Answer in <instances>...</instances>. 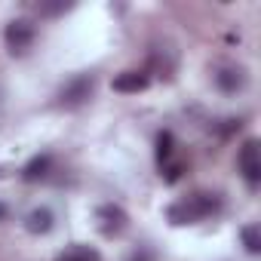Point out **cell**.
I'll return each instance as SVG.
<instances>
[{"mask_svg": "<svg viewBox=\"0 0 261 261\" xmlns=\"http://www.w3.org/2000/svg\"><path fill=\"white\" fill-rule=\"evenodd\" d=\"M218 209H221L218 194H191V197H181L178 203H172L166 209V215L172 224H197V221L215 215Z\"/></svg>", "mask_w": 261, "mask_h": 261, "instance_id": "6da1fadb", "label": "cell"}, {"mask_svg": "<svg viewBox=\"0 0 261 261\" xmlns=\"http://www.w3.org/2000/svg\"><path fill=\"white\" fill-rule=\"evenodd\" d=\"M4 40H7V49L13 56H28V49L37 40V25L31 19H13L4 31Z\"/></svg>", "mask_w": 261, "mask_h": 261, "instance_id": "7a4b0ae2", "label": "cell"}, {"mask_svg": "<svg viewBox=\"0 0 261 261\" xmlns=\"http://www.w3.org/2000/svg\"><path fill=\"white\" fill-rule=\"evenodd\" d=\"M92 92H95V77L92 74H77L59 89V105L62 108H80L83 101L92 98Z\"/></svg>", "mask_w": 261, "mask_h": 261, "instance_id": "3957f363", "label": "cell"}, {"mask_svg": "<svg viewBox=\"0 0 261 261\" xmlns=\"http://www.w3.org/2000/svg\"><path fill=\"white\" fill-rule=\"evenodd\" d=\"M237 166H240L246 185L249 188H258V181H261V151H258V142L255 139H246L243 142V148L237 154Z\"/></svg>", "mask_w": 261, "mask_h": 261, "instance_id": "277c9868", "label": "cell"}, {"mask_svg": "<svg viewBox=\"0 0 261 261\" xmlns=\"http://www.w3.org/2000/svg\"><path fill=\"white\" fill-rule=\"evenodd\" d=\"M95 221H98V230L105 237H120L126 227H129V215L117 206V203H105L95 209Z\"/></svg>", "mask_w": 261, "mask_h": 261, "instance_id": "5b68a950", "label": "cell"}, {"mask_svg": "<svg viewBox=\"0 0 261 261\" xmlns=\"http://www.w3.org/2000/svg\"><path fill=\"white\" fill-rule=\"evenodd\" d=\"M148 83H151V74H148V71H123V74L114 77V92L133 95V92L148 89Z\"/></svg>", "mask_w": 261, "mask_h": 261, "instance_id": "8992f818", "label": "cell"}, {"mask_svg": "<svg viewBox=\"0 0 261 261\" xmlns=\"http://www.w3.org/2000/svg\"><path fill=\"white\" fill-rule=\"evenodd\" d=\"M246 83H249V77H246V71H243V68H221V71L215 74V86H218L221 92H227V95L243 92V89H246Z\"/></svg>", "mask_w": 261, "mask_h": 261, "instance_id": "52a82bcc", "label": "cell"}, {"mask_svg": "<svg viewBox=\"0 0 261 261\" xmlns=\"http://www.w3.org/2000/svg\"><path fill=\"white\" fill-rule=\"evenodd\" d=\"M25 227H28V233H49L53 227H56V215H53V209L49 206H37V209H31L28 215H25Z\"/></svg>", "mask_w": 261, "mask_h": 261, "instance_id": "ba28073f", "label": "cell"}, {"mask_svg": "<svg viewBox=\"0 0 261 261\" xmlns=\"http://www.w3.org/2000/svg\"><path fill=\"white\" fill-rule=\"evenodd\" d=\"M49 172H53V157H49V154H37L34 160L25 163L22 178H25V181H43Z\"/></svg>", "mask_w": 261, "mask_h": 261, "instance_id": "9c48e42d", "label": "cell"}, {"mask_svg": "<svg viewBox=\"0 0 261 261\" xmlns=\"http://www.w3.org/2000/svg\"><path fill=\"white\" fill-rule=\"evenodd\" d=\"M172 160H175V136L169 133V129H163V133L157 136V166L163 169Z\"/></svg>", "mask_w": 261, "mask_h": 261, "instance_id": "30bf717a", "label": "cell"}, {"mask_svg": "<svg viewBox=\"0 0 261 261\" xmlns=\"http://www.w3.org/2000/svg\"><path fill=\"white\" fill-rule=\"evenodd\" d=\"M56 261H101V255L92 249V246H83V243H77V246H71V249H65Z\"/></svg>", "mask_w": 261, "mask_h": 261, "instance_id": "8fae6325", "label": "cell"}, {"mask_svg": "<svg viewBox=\"0 0 261 261\" xmlns=\"http://www.w3.org/2000/svg\"><path fill=\"white\" fill-rule=\"evenodd\" d=\"M240 237H243V246H246L249 255H258V252H261V233H258V224H246V227L240 230Z\"/></svg>", "mask_w": 261, "mask_h": 261, "instance_id": "7c38bea8", "label": "cell"}, {"mask_svg": "<svg viewBox=\"0 0 261 261\" xmlns=\"http://www.w3.org/2000/svg\"><path fill=\"white\" fill-rule=\"evenodd\" d=\"M43 16H59V13H65V10H71V4H40L37 7Z\"/></svg>", "mask_w": 261, "mask_h": 261, "instance_id": "4fadbf2b", "label": "cell"}, {"mask_svg": "<svg viewBox=\"0 0 261 261\" xmlns=\"http://www.w3.org/2000/svg\"><path fill=\"white\" fill-rule=\"evenodd\" d=\"M133 261H151V255H148V252H142V255H133Z\"/></svg>", "mask_w": 261, "mask_h": 261, "instance_id": "5bb4252c", "label": "cell"}]
</instances>
